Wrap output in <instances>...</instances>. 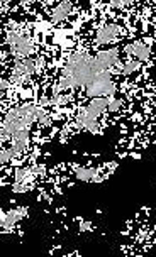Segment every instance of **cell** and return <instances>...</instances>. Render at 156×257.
<instances>
[{"instance_id":"obj_17","label":"cell","mask_w":156,"mask_h":257,"mask_svg":"<svg viewBox=\"0 0 156 257\" xmlns=\"http://www.w3.org/2000/svg\"><path fill=\"white\" fill-rule=\"evenodd\" d=\"M31 190V185L27 181H16L12 186V191L14 193H27Z\"/></svg>"},{"instance_id":"obj_3","label":"cell","mask_w":156,"mask_h":257,"mask_svg":"<svg viewBox=\"0 0 156 257\" xmlns=\"http://www.w3.org/2000/svg\"><path fill=\"white\" fill-rule=\"evenodd\" d=\"M85 93L89 96L116 95V85H114V81H112V71L111 70L99 71L97 75L94 76V80H92L89 85H85Z\"/></svg>"},{"instance_id":"obj_11","label":"cell","mask_w":156,"mask_h":257,"mask_svg":"<svg viewBox=\"0 0 156 257\" xmlns=\"http://www.w3.org/2000/svg\"><path fill=\"white\" fill-rule=\"evenodd\" d=\"M127 54H134V56L139 59V61H148L151 56V49L148 44L141 43V41H136L132 44H127L126 49H124Z\"/></svg>"},{"instance_id":"obj_22","label":"cell","mask_w":156,"mask_h":257,"mask_svg":"<svg viewBox=\"0 0 156 257\" xmlns=\"http://www.w3.org/2000/svg\"><path fill=\"white\" fill-rule=\"evenodd\" d=\"M27 2H33V0H27Z\"/></svg>"},{"instance_id":"obj_4","label":"cell","mask_w":156,"mask_h":257,"mask_svg":"<svg viewBox=\"0 0 156 257\" xmlns=\"http://www.w3.org/2000/svg\"><path fill=\"white\" fill-rule=\"evenodd\" d=\"M7 44L11 46V51L16 58H27L34 49L31 41L16 31H11L7 34Z\"/></svg>"},{"instance_id":"obj_15","label":"cell","mask_w":156,"mask_h":257,"mask_svg":"<svg viewBox=\"0 0 156 257\" xmlns=\"http://www.w3.org/2000/svg\"><path fill=\"white\" fill-rule=\"evenodd\" d=\"M33 176V169L31 168H17L14 173V180L16 181H29V178Z\"/></svg>"},{"instance_id":"obj_9","label":"cell","mask_w":156,"mask_h":257,"mask_svg":"<svg viewBox=\"0 0 156 257\" xmlns=\"http://www.w3.org/2000/svg\"><path fill=\"white\" fill-rule=\"evenodd\" d=\"M109 98L111 96H107V95H100V96H92V100H90V103L87 105V107H84L87 112L90 113L92 117H95V118H100V115L105 112V110L109 108Z\"/></svg>"},{"instance_id":"obj_12","label":"cell","mask_w":156,"mask_h":257,"mask_svg":"<svg viewBox=\"0 0 156 257\" xmlns=\"http://www.w3.org/2000/svg\"><path fill=\"white\" fill-rule=\"evenodd\" d=\"M117 34H119V27L116 24H109L100 27L97 34H95V39H97L99 44H111L117 38Z\"/></svg>"},{"instance_id":"obj_6","label":"cell","mask_w":156,"mask_h":257,"mask_svg":"<svg viewBox=\"0 0 156 257\" xmlns=\"http://www.w3.org/2000/svg\"><path fill=\"white\" fill-rule=\"evenodd\" d=\"M36 70H38V63L33 61L29 56L27 58H17L16 64H14V71H12V81L21 83L24 78L33 76Z\"/></svg>"},{"instance_id":"obj_20","label":"cell","mask_w":156,"mask_h":257,"mask_svg":"<svg viewBox=\"0 0 156 257\" xmlns=\"http://www.w3.org/2000/svg\"><path fill=\"white\" fill-rule=\"evenodd\" d=\"M92 230V222L89 220H80V232H89Z\"/></svg>"},{"instance_id":"obj_8","label":"cell","mask_w":156,"mask_h":257,"mask_svg":"<svg viewBox=\"0 0 156 257\" xmlns=\"http://www.w3.org/2000/svg\"><path fill=\"white\" fill-rule=\"evenodd\" d=\"M119 59V51L116 48L114 49H105V51H100L97 56H95V64H97V70L104 71V70H111Z\"/></svg>"},{"instance_id":"obj_18","label":"cell","mask_w":156,"mask_h":257,"mask_svg":"<svg viewBox=\"0 0 156 257\" xmlns=\"http://www.w3.org/2000/svg\"><path fill=\"white\" fill-rule=\"evenodd\" d=\"M122 108V102L121 100L117 98V96H111V98H109V112H119V110Z\"/></svg>"},{"instance_id":"obj_21","label":"cell","mask_w":156,"mask_h":257,"mask_svg":"<svg viewBox=\"0 0 156 257\" xmlns=\"http://www.w3.org/2000/svg\"><path fill=\"white\" fill-rule=\"evenodd\" d=\"M132 2H134V0H122L124 6H129V4H132Z\"/></svg>"},{"instance_id":"obj_1","label":"cell","mask_w":156,"mask_h":257,"mask_svg":"<svg viewBox=\"0 0 156 257\" xmlns=\"http://www.w3.org/2000/svg\"><path fill=\"white\" fill-rule=\"evenodd\" d=\"M97 64L95 58H90L87 54H73L68 59L63 76L59 80V88H75V86L89 85L94 76L97 75Z\"/></svg>"},{"instance_id":"obj_7","label":"cell","mask_w":156,"mask_h":257,"mask_svg":"<svg viewBox=\"0 0 156 257\" xmlns=\"http://www.w3.org/2000/svg\"><path fill=\"white\" fill-rule=\"evenodd\" d=\"M75 178L78 181H84V183H102L107 176L97 168L78 166L75 169Z\"/></svg>"},{"instance_id":"obj_10","label":"cell","mask_w":156,"mask_h":257,"mask_svg":"<svg viewBox=\"0 0 156 257\" xmlns=\"http://www.w3.org/2000/svg\"><path fill=\"white\" fill-rule=\"evenodd\" d=\"M29 131L31 128H22V131L16 132V134L11 137V146H12V149L16 151L17 156L24 153L27 149V146H29Z\"/></svg>"},{"instance_id":"obj_13","label":"cell","mask_w":156,"mask_h":257,"mask_svg":"<svg viewBox=\"0 0 156 257\" xmlns=\"http://www.w3.org/2000/svg\"><path fill=\"white\" fill-rule=\"evenodd\" d=\"M71 9H73V4L70 2V0H63V2H59L58 6L53 9V12H51L53 21H54V22L65 21L66 17L71 14Z\"/></svg>"},{"instance_id":"obj_5","label":"cell","mask_w":156,"mask_h":257,"mask_svg":"<svg viewBox=\"0 0 156 257\" xmlns=\"http://www.w3.org/2000/svg\"><path fill=\"white\" fill-rule=\"evenodd\" d=\"M29 213V208L27 206H14L9 212L2 210L0 212V225H2V230L4 232H9L16 227L21 220H24Z\"/></svg>"},{"instance_id":"obj_14","label":"cell","mask_w":156,"mask_h":257,"mask_svg":"<svg viewBox=\"0 0 156 257\" xmlns=\"http://www.w3.org/2000/svg\"><path fill=\"white\" fill-rule=\"evenodd\" d=\"M141 68V61L139 59H127L124 63V68H122V75H132V73L139 71Z\"/></svg>"},{"instance_id":"obj_16","label":"cell","mask_w":156,"mask_h":257,"mask_svg":"<svg viewBox=\"0 0 156 257\" xmlns=\"http://www.w3.org/2000/svg\"><path fill=\"white\" fill-rule=\"evenodd\" d=\"M16 151L12 149V146L11 148H4L2 149V153H0V163L2 164H7V163H11V161L16 158Z\"/></svg>"},{"instance_id":"obj_2","label":"cell","mask_w":156,"mask_h":257,"mask_svg":"<svg viewBox=\"0 0 156 257\" xmlns=\"http://www.w3.org/2000/svg\"><path fill=\"white\" fill-rule=\"evenodd\" d=\"M38 110H39L38 105L33 103H26L11 110L2 123V139L7 141L16 132L22 131V128H31L34 122H38Z\"/></svg>"},{"instance_id":"obj_19","label":"cell","mask_w":156,"mask_h":257,"mask_svg":"<svg viewBox=\"0 0 156 257\" xmlns=\"http://www.w3.org/2000/svg\"><path fill=\"white\" fill-rule=\"evenodd\" d=\"M38 122L41 123V125H48L49 123V117H48V113H46V110L44 108H41L38 110Z\"/></svg>"}]
</instances>
